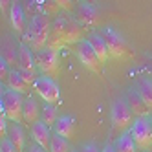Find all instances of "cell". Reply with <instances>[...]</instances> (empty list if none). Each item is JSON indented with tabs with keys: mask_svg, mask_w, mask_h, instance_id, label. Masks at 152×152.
<instances>
[{
	"mask_svg": "<svg viewBox=\"0 0 152 152\" xmlns=\"http://www.w3.org/2000/svg\"><path fill=\"white\" fill-rule=\"evenodd\" d=\"M83 35L84 29L79 26V20L61 13L51 22V35L48 40V46L59 50L64 44H77L79 40H83Z\"/></svg>",
	"mask_w": 152,
	"mask_h": 152,
	"instance_id": "6da1fadb",
	"label": "cell"
},
{
	"mask_svg": "<svg viewBox=\"0 0 152 152\" xmlns=\"http://www.w3.org/2000/svg\"><path fill=\"white\" fill-rule=\"evenodd\" d=\"M50 35H51L50 15H35L28 20V26H26V31H24V42L35 53L48 46Z\"/></svg>",
	"mask_w": 152,
	"mask_h": 152,
	"instance_id": "7a4b0ae2",
	"label": "cell"
},
{
	"mask_svg": "<svg viewBox=\"0 0 152 152\" xmlns=\"http://www.w3.org/2000/svg\"><path fill=\"white\" fill-rule=\"evenodd\" d=\"M24 99H26L24 94L2 86L0 106H2V114H6L9 121H15V123L24 121Z\"/></svg>",
	"mask_w": 152,
	"mask_h": 152,
	"instance_id": "3957f363",
	"label": "cell"
},
{
	"mask_svg": "<svg viewBox=\"0 0 152 152\" xmlns=\"http://www.w3.org/2000/svg\"><path fill=\"white\" fill-rule=\"evenodd\" d=\"M110 119H112V126L119 132H126V130L132 126V123L136 121V114L134 110L128 106L126 99H121L117 97L112 103L110 108Z\"/></svg>",
	"mask_w": 152,
	"mask_h": 152,
	"instance_id": "277c9868",
	"label": "cell"
},
{
	"mask_svg": "<svg viewBox=\"0 0 152 152\" xmlns=\"http://www.w3.org/2000/svg\"><path fill=\"white\" fill-rule=\"evenodd\" d=\"M35 62H37V68L48 77L55 79L59 75V50L46 46L44 50L35 53Z\"/></svg>",
	"mask_w": 152,
	"mask_h": 152,
	"instance_id": "5b68a950",
	"label": "cell"
},
{
	"mask_svg": "<svg viewBox=\"0 0 152 152\" xmlns=\"http://www.w3.org/2000/svg\"><path fill=\"white\" fill-rule=\"evenodd\" d=\"M130 136L134 137L139 150H148L152 147V125L150 117H136L132 126L128 128Z\"/></svg>",
	"mask_w": 152,
	"mask_h": 152,
	"instance_id": "8992f818",
	"label": "cell"
},
{
	"mask_svg": "<svg viewBox=\"0 0 152 152\" xmlns=\"http://www.w3.org/2000/svg\"><path fill=\"white\" fill-rule=\"evenodd\" d=\"M75 55H77V59L81 61V64H84V68H88L90 72L97 73L99 75L101 70H103V62L99 61V57L95 55V51L92 48V44L88 42V39H83L79 40L77 44H75Z\"/></svg>",
	"mask_w": 152,
	"mask_h": 152,
	"instance_id": "52a82bcc",
	"label": "cell"
},
{
	"mask_svg": "<svg viewBox=\"0 0 152 152\" xmlns=\"http://www.w3.org/2000/svg\"><path fill=\"white\" fill-rule=\"evenodd\" d=\"M101 35L106 42V48H108V53H110V57H123L128 53V46H126V40L125 37L119 33V31L112 26H106L103 28Z\"/></svg>",
	"mask_w": 152,
	"mask_h": 152,
	"instance_id": "ba28073f",
	"label": "cell"
},
{
	"mask_svg": "<svg viewBox=\"0 0 152 152\" xmlns=\"http://www.w3.org/2000/svg\"><path fill=\"white\" fill-rule=\"evenodd\" d=\"M33 90H35V94H39L42 99H44V103L57 104L61 101L59 84L53 81L51 77H48V75H40V77L35 81V84H33Z\"/></svg>",
	"mask_w": 152,
	"mask_h": 152,
	"instance_id": "9c48e42d",
	"label": "cell"
},
{
	"mask_svg": "<svg viewBox=\"0 0 152 152\" xmlns=\"http://www.w3.org/2000/svg\"><path fill=\"white\" fill-rule=\"evenodd\" d=\"M75 17L81 24L86 26H97L99 24V11L94 2H77V9H75Z\"/></svg>",
	"mask_w": 152,
	"mask_h": 152,
	"instance_id": "30bf717a",
	"label": "cell"
},
{
	"mask_svg": "<svg viewBox=\"0 0 152 152\" xmlns=\"http://www.w3.org/2000/svg\"><path fill=\"white\" fill-rule=\"evenodd\" d=\"M0 59H4L9 64V68L18 66V44L11 39V35L2 37V55H0Z\"/></svg>",
	"mask_w": 152,
	"mask_h": 152,
	"instance_id": "8fae6325",
	"label": "cell"
},
{
	"mask_svg": "<svg viewBox=\"0 0 152 152\" xmlns=\"http://www.w3.org/2000/svg\"><path fill=\"white\" fill-rule=\"evenodd\" d=\"M126 103H128V106L134 110V114H136V117H147L148 115V104L143 101V97L139 95V92H137V88L136 86H132V88H128L126 90Z\"/></svg>",
	"mask_w": 152,
	"mask_h": 152,
	"instance_id": "7c38bea8",
	"label": "cell"
},
{
	"mask_svg": "<svg viewBox=\"0 0 152 152\" xmlns=\"http://www.w3.org/2000/svg\"><path fill=\"white\" fill-rule=\"evenodd\" d=\"M29 134L31 137H33V143L40 145L42 148H50V143H51V132H50V126L46 123H42V121H37L31 125L29 128Z\"/></svg>",
	"mask_w": 152,
	"mask_h": 152,
	"instance_id": "4fadbf2b",
	"label": "cell"
},
{
	"mask_svg": "<svg viewBox=\"0 0 152 152\" xmlns=\"http://www.w3.org/2000/svg\"><path fill=\"white\" fill-rule=\"evenodd\" d=\"M9 20H11V26L17 31L18 35H22L26 31V11H24V6L18 2V0H13V6L9 9Z\"/></svg>",
	"mask_w": 152,
	"mask_h": 152,
	"instance_id": "5bb4252c",
	"label": "cell"
},
{
	"mask_svg": "<svg viewBox=\"0 0 152 152\" xmlns=\"http://www.w3.org/2000/svg\"><path fill=\"white\" fill-rule=\"evenodd\" d=\"M40 112H42V108L39 106L37 99L33 95H28L26 99H24V123L26 125H33L37 121H40Z\"/></svg>",
	"mask_w": 152,
	"mask_h": 152,
	"instance_id": "9a60e30c",
	"label": "cell"
},
{
	"mask_svg": "<svg viewBox=\"0 0 152 152\" xmlns=\"http://www.w3.org/2000/svg\"><path fill=\"white\" fill-rule=\"evenodd\" d=\"M75 119L72 115H61L57 119V123L53 125V128H55V134L66 137V139H72L73 137V132H75Z\"/></svg>",
	"mask_w": 152,
	"mask_h": 152,
	"instance_id": "2e32d148",
	"label": "cell"
},
{
	"mask_svg": "<svg viewBox=\"0 0 152 152\" xmlns=\"http://www.w3.org/2000/svg\"><path fill=\"white\" fill-rule=\"evenodd\" d=\"M6 137L15 145V148H17L18 152H22V150H24L26 134H24V128L20 126L18 123H15V121L9 123V126H7V136H6Z\"/></svg>",
	"mask_w": 152,
	"mask_h": 152,
	"instance_id": "e0dca14e",
	"label": "cell"
},
{
	"mask_svg": "<svg viewBox=\"0 0 152 152\" xmlns=\"http://www.w3.org/2000/svg\"><path fill=\"white\" fill-rule=\"evenodd\" d=\"M86 39H88V42L92 44L95 55L99 57V61L104 64L106 59L110 57V53H108V48H106V42H104L103 35H101V33H88V37H86Z\"/></svg>",
	"mask_w": 152,
	"mask_h": 152,
	"instance_id": "ac0fdd59",
	"label": "cell"
},
{
	"mask_svg": "<svg viewBox=\"0 0 152 152\" xmlns=\"http://www.w3.org/2000/svg\"><path fill=\"white\" fill-rule=\"evenodd\" d=\"M18 68H26V70H37V62L33 57V51L26 42L18 44Z\"/></svg>",
	"mask_w": 152,
	"mask_h": 152,
	"instance_id": "d6986e66",
	"label": "cell"
},
{
	"mask_svg": "<svg viewBox=\"0 0 152 152\" xmlns=\"http://www.w3.org/2000/svg\"><path fill=\"white\" fill-rule=\"evenodd\" d=\"M114 150L115 152H136L137 150V145H136V141H134L132 136H130L128 130L126 132H121V136L115 139Z\"/></svg>",
	"mask_w": 152,
	"mask_h": 152,
	"instance_id": "ffe728a7",
	"label": "cell"
},
{
	"mask_svg": "<svg viewBox=\"0 0 152 152\" xmlns=\"http://www.w3.org/2000/svg\"><path fill=\"white\" fill-rule=\"evenodd\" d=\"M136 88H137L139 95L143 97V101L148 104V108H152V79H148V77H137Z\"/></svg>",
	"mask_w": 152,
	"mask_h": 152,
	"instance_id": "44dd1931",
	"label": "cell"
},
{
	"mask_svg": "<svg viewBox=\"0 0 152 152\" xmlns=\"http://www.w3.org/2000/svg\"><path fill=\"white\" fill-rule=\"evenodd\" d=\"M57 104H53V103H44V106H42V112H40V121L42 123H46L48 126L51 125H55L57 123Z\"/></svg>",
	"mask_w": 152,
	"mask_h": 152,
	"instance_id": "7402d4cb",
	"label": "cell"
},
{
	"mask_svg": "<svg viewBox=\"0 0 152 152\" xmlns=\"http://www.w3.org/2000/svg\"><path fill=\"white\" fill-rule=\"evenodd\" d=\"M6 84H7V88H11V90H15V92H20V94H26V92L29 90V86H28L22 79H20V75L17 73V70H11V72H9V77H7Z\"/></svg>",
	"mask_w": 152,
	"mask_h": 152,
	"instance_id": "603a6c76",
	"label": "cell"
},
{
	"mask_svg": "<svg viewBox=\"0 0 152 152\" xmlns=\"http://www.w3.org/2000/svg\"><path fill=\"white\" fill-rule=\"evenodd\" d=\"M50 152H70L68 139L59 136V134H53L51 136V143H50Z\"/></svg>",
	"mask_w": 152,
	"mask_h": 152,
	"instance_id": "cb8c5ba5",
	"label": "cell"
},
{
	"mask_svg": "<svg viewBox=\"0 0 152 152\" xmlns=\"http://www.w3.org/2000/svg\"><path fill=\"white\" fill-rule=\"evenodd\" d=\"M17 73L20 75V79H22L28 86H33L35 81L39 79L37 75V70H26V68H17Z\"/></svg>",
	"mask_w": 152,
	"mask_h": 152,
	"instance_id": "d4e9b609",
	"label": "cell"
},
{
	"mask_svg": "<svg viewBox=\"0 0 152 152\" xmlns=\"http://www.w3.org/2000/svg\"><path fill=\"white\" fill-rule=\"evenodd\" d=\"M62 11H66V13H72L73 11V0H53Z\"/></svg>",
	"mask_w": 152,
	"mask_h": 152,
	"instance_id": "484cf974",
	"label": "cell"
},
{
	"mask_svg": "<svg viewBox=\"0 0 152 152\" xmlns=\"http://www.w3.org/2000/svg\"><path fill=\"white\" fill-rule=\"evenodd\" d=\"M0 152H18V150L15 148V145L7 137H2V141H0Z\"/></svg>",
	"mask_w": 152,
	"mask_h": 152,
	"instance_id": "4316f807",
	"label": "cell"
},
{
	"mask_svg": "<svg viewBox=\"0 0 152 152\" xmlns=\"http://www.w3.org/2000/svg\"><path fill=\"white\" fill-rule=\"evenodd\" d=\"M79 152H101L99 148H97L95 143H83L79 147Z\"/></svg>",
	"mask_w": 152,
	"mask_h": 152,
	"instance_id": "83f0119b",
	"label": "cell"
},
{
	"mask_svg": "<svg viewBox=\"0 0 152 152\" xmlns=\"http://www.w3.org/2000/svg\"><path fill=\"white\" fill-rule=\"evenodd\" d=\"M11 6H13V0H0V11H2V15H6L11 9Z\"/></svg>",
	"mask_w": 152,
	"mask_h": 152,
	"instance_id": "f1b7e54d",
	"label": "cell"
},
{
	"mask_svg": "<svg viewBox=\"0 0 152 152\" xmlns=\"http://www.w3.org/2000/svg\"><path fill=\"white\" fill-rule=\"evenodd\" d=\"M28 152H46V148H42V147L37 145V143H31V147H29Z\"/></svg>",
	"mask_w": 152,
	"mask_h": 152,
	"instance_id": "f546056e",
	"label": "cell"
},
{
	"mask_svg": "<svg viewBox=\"0 0 152 152\" xmlns=\"http://www.w3.org/2000/svg\"><path fill=\"white\" fill-rule=\"evenodd\" d=\"M101 152H115V150H114V145H104V148Z\"/></svg>",
	"mask_w": 152,
	"mask_h": 152,
	"instance_id": "4dcf8cb0",
	"label": "cell"
},
{
	"mask_svg": "<svg viewBox=\"0 0 152 152\" xmlns=\"http://www.w3.org/2000/svg\"><path fill=\"white\" fill-rule=\"evenodd\" d=\"M148 70H150V73H152V61H150V64H148Z\"/></svg>",
	"mask_w": 152,
	"mask_h": 152,
	"instance_id": "1f68e13d",
	"label": "cell"
},
{
	"mask_svg": "<svg viewBox=\"0 0 152 152\" xmlns=\"http://www.w3.org/2000/svg\"><path fill=\"white\" fill-rule=\"evenodd\" d=\"M77 2H92V0H77Z\"/></svg>",
	"mask_w": 152,
	"mask_h": 152,
	"instance_id": "d6a6232c",
	"label": "cell"
},
{
	"mask_svg": "<svg viewBox=\"0 0 152 152\" xmlns=\"http://www.w3.org/2000/svg\"><path fill=\"white\" fill-rule=\"evenodd\" d=\"M70 152H77V150H75V148H70Z\"/></svg>",
	"mask_w": 152,
	"mask_h": 152,
	"instance_id": "836d02e7",
	"label": "cell"
},
{
	"mask_svg": "<svg viewBox=\"0 0 152 152\" xmlns=\"http://www.w3.org/2000/svg\"><path fill=\"white\" fill-rule=\"evenodd\" d=\"M150 125H152V114H150Z\"/></svg>",
	"mask_w": 152,
	"mask_h": 152,
	"instance_id": "e575fe53",
	"label": "cell"
}]
</instances>
